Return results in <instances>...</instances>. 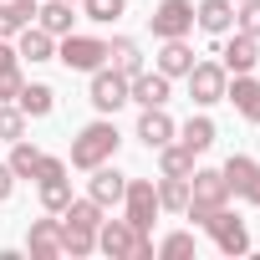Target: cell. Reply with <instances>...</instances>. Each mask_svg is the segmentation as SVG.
<instances>
[{"instance_id": "obj_1", "label": "cell", "mask_w": 260, "mask_h": 260, "mask_svg": "<svg viewBox=\"0 0 260 260\" xmlns=\"http://www.w3.org/2000/svg\"><path fill=\"white\" fill-rule=\"evenodd\" d=\"M97 250L112 260H153V240L143 230H133L127 219H102L97 224Z\"/></svg>"}, {"instance_id": "obj_2", "label": "cell", "mask_w": 260, "mask_h": 260, "mask_svg": "<svg viewBox=\"0 0 260 260\" xmlns=\"http://www.w3.org/2000/svg\"><path fill=\"white\" fill-rule=\"evenodd\" d=\"M117 127L107 122V117H97V122H87L82 133L72 138V169H97V164H107L112 153H117Z\"/></svg>"}, {"instance_id": "obj_3", "label": "cell", "mask_w": 260, "mask_h": 260, "mask_svg": "<svg viewBox=\"0 0 260 260\" xmlns=\"http://www.w3.org/2000/svg\"><path fill=\"white\" fill-rule=\"evenodd\" d=\"M224 199H230V184H224L219 169H194L189 174V204H184V214L194 224H204L214 209H224Z\"/></svg>"}, {"instance_id": "obj_4", "label": "cell", "mask_w": 260, "mask_h": 260, "mask_svg": "<svg viewBox=\"0 0 260 260\" xmlns=\"http://www.w3.org/2000/svg\"><path fill=\"white\" fill-rule=\"evenodd\" d=\"M122 219L133 224V230H153V219H158V189H153V179H127V189H122Z\"/></svg>"}, {"instance_id": "obj_5", "label": "cell", "mask_w": 260, "mask_h": 260, "mask_svg": "<svg viewBox=\"0 0 260 260\" xmlns=\"http://www.w3.org/2000/svg\"><path fill=\"white\" fill-rule=\"evenodd\" d=\"M56 61L67 72H97V67H107V41H97V36H61Z\"/></svg>"}, {"instance_id": "obj_6", "label": "cell", "mask_w": 260, "mask_h": 260, "mask_svg": "<svg viewBox=\"0 0 260 260\" xmlns=\"http://www.w3.org/2000/svg\"><path fill=\"white\" fill-rule=\"evenodd\" d=\"M224 87H230V72H224L219 61H194V67H189V97H194L199 107L224 102Z\"/></svg>"}, {"instance_id": "obj_7", "label": "cell", "mask_w": 260, "mask_h": 260, "mask_svg": "<svg viewBox=\"0 0 260 260\" xmlns=\"http://www.w3.org/2000/svg\"><path fill=\"white\" fill-rule=\"evenodd\" d=\"M153 36L158 41H174V36H189L194 31V0H164V6L148 16Z\"/></svg>"}, {"instance_id": "obj_8", "label": "cell", "mask_w": 260, "mask_h": 260, "mask_svg": "<svg viewBox=\"0 0 260 260\" xmlns=\"http://www.w3.org/2000/svg\"><path fill=\"white\" fill-rule=\"evenodd\" d=\"M87 97H92V107H97V112H117V107L127 102V77H122L117 67H97V72H92V92H87Z\"/></svg>"}, {"instance_id": "obj_9", "label": "cell", "mask_w": 260, "mask_h": 260, "mask_svg": "<svg viewBox=\"0 0 260 260\" xmlns=\"http://www.w3.org/2000/svg\"><path fill=\"white\" fill-rule=\"evenodd\" d=\"M204 230L214 235V245H219L224 255H245V250H250V235H245V219H240V214H230V209H214V214L204 219Z\"/></svg>"}, {"instance_id": "obj_10", "label": "cell", "mask_w": 260, "mask_h": 260, "mask_svg": "<svg viewBox=\"0 0 260 260\" xmlns=\"http://www.w3.org/2000/svg\"><path fill=\"white\" fill-rule=\"evenodd\" d=\"M127 102H138V107H164V102H169V77H164L158 67L127 77Z\"/></svg>"}, {"instance_id": "obj_11", "label": "cell", "mask_w": 260, "mask_h": 260, "mask_svg": "<svg viewBox=\"0 0 260 260\" xmlns=\"http://www.w3.org/2000/svg\"><path fill=\"white\" fill-rule=\"evenodd\" d=\"M194 26L209 36H230L235 31V0H199L194 6Z\"/></svg>"}, {"instance_id": "obj_12", "label": "cell", "mask_w": 260, "mask_h": 260, "mask_svg": "<svg viewBox=\"0 0 260 260\" xmlns=\"http://www.w3.org/2000/svg\"><path fill=\"white\" fill-rule=\"evenodd\" d=\"M16 56L21 61H56V36L41 26H21L16 31Z\"/></svg>"}, {"instance_id": "obj_13", "label": "cell", "mask_w": 260, "mask_h": 260, "mask_svg": "<svg viewBox=\"0 0 260 260\" xmlns=\"http://www.w3.org/2000/svg\"><path fill=\"white\" fill-rule=\"evenodd\" d=\"M219 56H224L219 67H224V72H235V77H240V72H255V61H260V41H255V36H245V31H235V36L224 41V51H219Z\"/></svg>"}, {"instance_id": "obj_14", "label": "cell", "mask_w": 260, "mask_h": 260, "mask_svg": "<svg viewBox=\"0 0 260 260\" xmlns=\"http://www.w3.org/2000/svg\"><path fill=\"white\" fill-rule=\"evenodd\" d=\"M31 260H56L61 255V219H31Z\"/></svg>"}, {"instance_id": "obj_15", "label": "cell", "mask_w": 260, "mask_h": 260, "mask_svg": "<svg viewBox=\"0 0 260 260\" xmlns=\"http://www.w3.org/2000/svg\"><path fill=\"white\" fill-rule=\"evenodd\" d=\"M224 97L235 102V112H240L245 122H260V82H255L250 72H240V77L224 87Z\"/></svg>"}, {"instance_id": "obj_16", "label": "cell", "mask_w": 260, "mask_h": 260, "mask_svg": "<svg viewBox=\"0 0 260 260\" xmlns=\"http://www.w3.org/2000/svg\"><path fill=\"white\" fill-rule=\"evenodd\" d=\"M122 189H127V174H117L112 164H97V169H92V189H87V194H92L102 209H107V204H122Z\"/></svg>"}, {"instance_id": "obj_17", "label": "cell", "mask_w": 260, "mask_h": 260, "mask_svg": "<svg viewBox=\"0 0 260 260\" xmlns=\"http://www.w3.org/2000/svg\"><path fill=\"white\" fill-rule=\"evenodd\" d=\"M174 138V117L164 112V107H143V117H138V143L143 148H164Z\"/></svg>"}, {"instance_id": "obj_18", "label": "cell", "mask_w": 260, "mask_h": 260, "mask_svg": "<svg viewBox=\"0 0 260 260\" xmlns=\"http://www.w3.org/2000/svg\"><path fill=\"white\" fill-rule=\"evenodd\" d=\"M189 67H194V51H189V41H184V36L164 41V51H158V72L174 82V77H189Z\"/></svg>"}, {"instance_id": "obj_19", "label": "cell", "mask_w": 260, "mask_h": 260, "mask_svg": "<svg viewBox=\"0 0 260 260\" xmlns=\"http://www.w3.org/2000/svg\"><path fill=\"white\" fill-rule=\"evenodd\" d=\"M16 107H21L26 117H46V112L56 107V92H51L46 82H26V87H21V97H16Z\"/></svg>"}, {"instance_id": "obj_20", "label": "cell", "mask_w": 260, "mask_h": 260, "mask_svg": "<svg viewBox=\"0 0 260 260\" xmlns=\"http://www.w3.org/2000/svg\"><path fill=\"white\" fill-rule=\"evenodd\" d=\"M36 21H41V31H51V36H72V0H46V6L36 11Z\"/></svg>"}, {"instance_id": "obj_21", "label": "cell", "mask_w": 260, "mask_h": 260, "mask_svg": "<svg viewBox=\"0 0 260 260\" xmlns=\"http://www.w3.org/2000/svg\"><path fill=\"white\" fill-rule=\"evenodd\" d=\"M219 174H224V184H230V194H250V184H255V174H260V164H255V158H245V153H235V158H230V164H224Z\"/></svg>"}, {"instance_id": "obj_22", "label": "cell", "mask_w": 260, "mask_h": 260, "mask_svg": "<svg viewBox=\"0 0 260 260\" xmlns=\"http://www.w3.org/2000/svg\"><path fill=\"white\" fill-rule=\"evenodd\" d=\"M107 61H112L122 77H138V72H143V51H138V41H127V36H117V41L107 46Z\"/></svg>"}, {"instance_id": "obj_23", "label": "cell", "mask_w": 260, "mask_h": 260, "mask_svg": "<svg viewBox=\"0 0 260 260\" xmlns=\"http://www.w3.org/2000/svg\"><path fill=\"white\" fill-rule=\"evenodd\" d=\"M41 184V209L46 214H61L67 204H72V179L67 174H56V179H36Z\"/></svg>"}, {"instance_id": "obj_24", "label": "cell", "mask_w": 260, "mask_h": 260, "mask_svg": "<svg viewBox=\"0 0 260 260\" xmlns=\"http://www.w3.org/2000/svg\"><path fill=\"white\" fill-rule=\"evenodd\" d=\"M92 250H97V230L61 219V255H92Z\"/></svg>"}, {"instance_id": "obj_25", "label": "cell", "mask_w": 260, "mask_h": 260, "mask_svg": "<svg viewBox=\"0 0 260 260\" xmlns=\"http://www.w3.org/2000/svg\"><path fill=\"white\" fill-rule=\"evenodd\" d=\"M179 143H184L189 153H204V148H214V122H209V117H189V122L179 127Z\"/></svg>"}, {"instance_id": "obj_26", "label": "cell", "mask_w": 260, "mask_h": 260, "mask_svg": "<svg viewBox=\"0 0 260 260\" xmlns=\"http://www.w3.org/2000/svg\"><path fill=\"white\" fill-rule=\"evenodd\" d=\"M6 164H11V174H16V179H36V169H41V148H31L26 138H16Z\"/></svg>"}, {"instance_id": "obj_27", "label": "cell", "mask_w": 260, "mask_h": 260, "mask_svg": "<svg viewBox=\"0 0 260 260\" xmlns=\"http://www.w3.org/2000/svg\"><path fill=\"white\" fill-rule=\"evenodd\" d=\"M158 164H164V174H174V179H189V174H194V153H189L184 143H164V148H158Z\"/></svg>"}, {"instance_id": "obj_28", "label": "cell", "mask_w": 260, "mask_h": 260, "mask_svg": "<svg viewBox=\"0 0 260 260\" xmlns=\"http://www.w3.org/2000/svg\"><path fill=\"white\" fill-rule=\"evenodd\" d=\"M61 219H72V224H87V230H97L102 224V204L87 194V199H72L67 209H61Z\"/></svg>"}, {"instance_id": "obj_29", "label": "cell", "mask_w": 260, "mask_h": 260, "mask_svg": "<svg viewBox=\"0 0 260 260\" xmlns=\"http://www.w3.org/2000/svg\"><path fill=\"white\" fill-rule=\"evenodd\" d=\"M184 204H189V179L164 174V184H158V209H184Z\"/></svg>"}, {"instance_id": "obj_30", "label": "cell", "mask_w": 260, "mask_h": 260, "mask_svg": "<svg viewBox=\"0 0 260 260\" xmlns=\"http://www.w3.org/2000/svg\"><path fill=\"white\" fill-rule=\"evenodd\" d=\"M0 138H6V143L26 138V112H21L16 102H0Z\"/></svg>"}, {"instance_id": "obj_31", "label": "cell", "mask_w": 260, "mask_h": 260, "mask_svg": "<svg viewBox=\"0 0 260 260\" xmlns=\"http://www.w3.org/2000/svg\"><path fill=\"white\" fill-rule=\"evenodd\" d=\"M235 31H245V36L260 41V0H240V6H235Z\"/></svg>"}, {"instance_id": "obj_32", "label": "cell", "mask_w": 260, "mask_h": 260, "mask_svg": "<svg viewBox=\"0 0 260 260\" xmlns=\"http://www.w3.org/2000/svg\"><path fill=\"white\" fill-rule=\"evenodd\" d=\"M82 11H87V21H97V26H112V21L122 16V0H82Z\"/></svg>"}, {"instance_id": "obj_33", "label": "cell", "mask_w": 260, "mask_h": 260, "mask_svg": "<svg viewBox=\"0 0 260 260\" xmlns=\"http://www.w3.org/2000/svg\"><path fill=\"white\" fill-rule=\"evenodd\" d=\"M21 87H26L21 61H16V67H0V102H16V97H21Z\"/></svg>"}, {"instance_id": "obj_34", "label": "cell", "mask_w": 260, "mask_h": 260, "mask_svg": "<svg viewBox=\"0 0 260 260\" xmlns=\"http://www.w3.org/2000/svg\"><path fill=\"white\" fill-rule=\"evenodd\" d=\"M153 255H169V260H179V255H194V235H169L164 245H153Z\"/></svg>"}, {"instance_id": "obj_35", "label": "cell", "mask_w": 260, "mask_h": 260, "mask_svg": "<svg viewBox=\"0 0 260 260\" xmlns=\"http://www.w3.org/2000/svg\"><path fill=\"white\" fill-rule=\"evenodd\" d=\"M21 26H26V21L16 16V6H11V0H0V41H11Z\"/></svg>"}, {"instance_id": "obj_36", "label": "cell", "mask_w": 260, "mask_h": 260, "mask_svg": "<svg viewBox=\"0 0 260 260\" xmlns=\"http://www.w3.org/2000/svg\"><path fill=\"white\" fill-rule=\"evenodd\" d=\"M56 174H67V164H61V158H46V153H41V169H36V179H56Z\"/></svg>"}, {"instance_id": "obj_37", "label": "cell", "mask_w": 260, "mask_h": 260, "mask_svg": "<svg viewBox=\"0 0 260 260\" xmlns=\"http://www.w3.org/2000/svg\"><path fill=\"white\" fill-rule=\"evenodd\" d=\"M16 194V174H11V164H0V204H6Z\"/></svg>"}, {"instance_id": "obj_38", "label": "cell", "mask_w": 260, "mask_h": 260, "mask_svg": "<svg viewBox=\"0 0 260 260\" xmlns=\"http://www.w3.org/2000/svg\"><path fill=\"white\" fill-rule=\"evenodd\" d=\"M11 6H16V16H21V21H26V26H31V16H36V11H41V6H36V0H11Z\"/></svg>"}, {"instance_id": "obj_39", "label": "cell", "mask_w": 260, "mask_h": 260, "mask_svg": "<svg viewBox=\"0 0 260 260\" xmlns=\"http://www.w3.org/2000/svg\"><path fill=\"white\" fill-rule=\"evenodd\" d=\"M16 61H21V56H16V51H11L6 41H0V67H16Z\"/></svg>"}, {"instance_id": "obj_40", "label": "cell", "mask_w": 260, "mask_h": 260, "mask_svg": "<svg viewBox=\"0 0 260 260\" xmlns=\"http://www.w3.org/2000/svg\"><path fill=\"white\" fill-rule=\"evenodd\" d=\"M250 204H260V174H255V184H250V194H245Z\"/></svg>"}, {"instance_id": "obj_41", "label": "cell", "mask_w": 260, "mask_h": 260, "mask_svg": "<svg viewBox=\"0 0 260 260\" xmlns=\"http://www.w3.org/2000/svg\"><path fill=\"white\" fill-rule=\"evenodd\" d=\"M235 6H240V0H235Z\"/></svg>"}, {"instance_id": "obj_42", "label": "cell", "mask_w": 260, "mask_h": 260, "mask_svg": "<svg viewBox=\"0 0 260 260\" xmlns=\"http://www.w3.org/2000/svg\"><path fill=\"white\" fill-rule=\"evenodd\" d=\"M72 6H77V0H72Z\"/></svg>"}]
</instances>
